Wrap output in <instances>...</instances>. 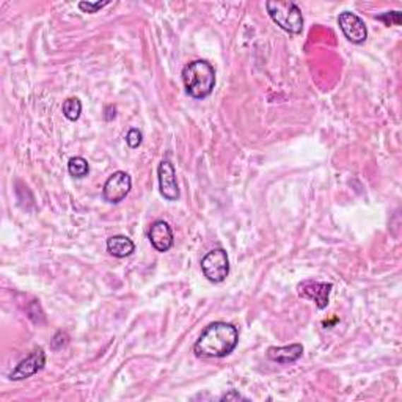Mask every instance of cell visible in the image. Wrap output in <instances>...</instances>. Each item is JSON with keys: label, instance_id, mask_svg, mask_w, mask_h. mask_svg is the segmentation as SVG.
I'll return each instance as SVG.
<instances>
[{"label": "cell", "instance_id": "cell-1", "mask_svg": "<svg viewBox=\"0 0 402 402\" xmlns=\"http://www.w3.org/2000/svg\"><path fill=\"white\" fill-rule=\"evenodd\" d=\"M239 343V331L232 324L217 321L201 331L194 344L196 357L203 358H223L236 349Z\"/></svg>", "mask_w": 402, "mask_h": 402}, {"label": "cell", "instance_id": "cell-2", "mask_svg": "<svg viewBox=\"0 0 402 402\" xmlns=\"http://www.w3.org/2000/svg\"><path fill=\"white\" fill-rule=\"evenodd\" d=\"M182 82L189 96L194 100H204L214 91L215 71L206 60L190 61L182 68Z\"/></svg>", "mask_w": 402, "mask_h": 402}, {"label": "cell", "instance_id": "cell-3", "mask_svg": "<svg viewBox=\"0 0 402 402\" xmlns=\"http://www.w3.org/2000/svg\"><path fill=\"white\" fill-rule=\"evenodd\" d=\"M266 10L281 30L291 35L302 33L303 15L297 4L291 2V0H269V2H266Z\"/></svg>", "mask_w": 402, "mask_h": 402}, {"label": "cell", "instance_id": "cell-4", "mask_svg": "<svg viewBox=\"0 0 402 402\" xmlns=\"http://www.w3.org/2000/svg\"><path fill=\"white\" fill-rule=\"evenodd\" d=\"M201 271L211 283H222L230 273V259L225 249L208 252L201 259Z\"/></svg>", "mask_w": 402, "mask_h": 402}, {"label": "cell", "instance_id": "cell-5", "mask_svg": "<svg viewBox=\"0 0 402 402\" xmlns=\"http://www.w3.org/2000/svg\"><path fill=\"white\" fill-rule=\"evenodd\" d=\"M131 189H132L131 176L126 172H115L114 175L109 176L107 181H105V184L102 187V199L107 203L118 204L129 195Z\"/></svg>", "mask_w": 402, "mask_h": 402}, {"label": "cell", "instance_id": "cell-6", "mask_svg": "<svg viewBox=\"0 0 402 402\" xmlns=\"http://www.w3.org/2000/svg\"><path fill=\"white\" fill-rule=\"evenodd\" d=\"M338 24H340L341 32L350 43L363 45L366 38H368V29H366L365 20L357 16L355 13L343 11L341 15L338 16Z\"/></svg>", "mask_w": 402, "mask_h": 402}, {"label": "cell", "instance_id": "cell-7", "mask_svg": "<svg viewBox=\"0 0 402 402\" xmlns=\"http://www.w3.org/2000/svg\"><path fill=\"white\" fill-rule=\"evenodd\" d=\"M333 285L331 283H321V281L314 280H305L297 286L299 297L312 300L316 303V307L319 309H324L329 307V297Z\"/></svg>", "mask_w": 402, "mask_h": 402}, {"label": "cell", "instance_id": "cell-8", "mask_svg": "<svg viewBox=\"0 0 402 402\" xmlns=\"http://www.w3.org/2000/svg\"><path fill=\"white\" fill-rule=\"evenodd\" d=\"M158 178H159L160 195L168 201L179 200L181 192H179L178 179H176V170L170 160L160 162L158 168Z\"/></svg>", "mask_w": 402, "mask_h": 402}, {"label": "cell", "instance_id": "cell-9", "mask_svg": "<svg viewBox=\"0 0 402 402\" xmlns=\"http://www.w3.org/2000/svg\"><path fill=\"white\" fill-rule=\"evenodd\" d=\"M45 365H46V352L41 348H38V349H35L29 357L20 360L16 368L8 374V377L11 380L29 379L43 370Z\"/></svg>", "mask_w": 402, "mask_h": 402}, {"label": "cell", "instance_id": "cell-10", "mask_svg": "<svg viewBox=\"0 0 402 402\" xmlns=\"http://www.w3.org/2000/svg\"><path fill=\"white\" fill-rule=\"evenodd\" d=\"M148 239H150L151 245L154 247V250H158L160 253L168 252L175 244L173 237V230L170 227V223L165 220H156L153 225L150 231H148Z\"/></svg>", "mask_w": 402, "mask_h": 402}, {"label": "cell", "instance_id": "cell-11", "mask_svg": "<svg viewBox=\"0 0 402 402\" xmlns=\"http://www.w3.org/2000/svg\"><path fill=\"white\" fill-rule=\"evenodd\" d=\"M303 355V345L295 343L289 345H272L267 349V358L280 365H292Z\"/></svg>", "mask_w": 402, "mask_h": 402}, {"label": "cell", "instance_id": "cell-12", "mask_svg": "<svg viewBox=\"0 0 402 402\" xmlns=\"http://www.w3.org/2000/svg\"><path fill=\"white\" fill-rule=\"evenodd\" d=\"M107 252L115 258H128L136 252V244L128 236L117 235L107 239Z\"/></svg>", "mask_w": 402, "mask_h": 402}, {"label": "cell", "instance_id": "cell-13", "mask_svg": "<svg viewBox=\"0 0 402 402\" xmlns=\"http://www.w3.org/2000/svg\"><path fill=\"white\" fill-rule=\"evenodd\" d=\"M68 172H69V175L73 176V178H77V179L85 178V176H88V173H90L88 160L81 158V156L71 158L68 162Z\"/></svg>", "mask_w": 402, "mask_h": 402}, {"label": "cell", "instance_id": "cell-14", "mask_svg": "<svg viewBox=\"0 0 402 402\" xmlns=\"http://www.w3.org/2000/svg\"><path fill=\"white\" fill-rule=\"evenodd\" d=\"M82 114V102L79 97H68V100L63 102V115L69 122H77L81 118Z\"/></svg>", "mask_w": 402, "mask_h": 402}, {"label": "cell", "instance_id": "cell-15", "mask_svg": "<svg viewBox=\"0 0 402 402\" xmlns=\"http://www.w3.org/2000/svg\"><path fill=\"white\" fill-rule=\"evenodd\" d=\"M376 18L379 20H382L386 27L401 25V11H386V13H384V15H379Z\"/></svg>", "mask_w": 402, "mask_h": 402}, {"label": "cell", "instance_id": "cell-16", "mask_svg": "<svg viewBox=\"0 0 402 402\" xmlns=\"http://www.w3.org/2000/svg\"><path fill=\"white\" fill-rule=\"evenodd\" d=\"M142 140H143L142 132H140L136 128H132L128 132V136H126V143H128V146L132 148V150H136V148H138L140 145H142Z\"/></svg>", "mask_w": 402, "mask_h": 402}, {"label": "cell", "instance_id": "cell-17", "mask_svg": "<svg viewBox=\"0 0 402 402\" xmlns=\"http://www.w3.org/2000/svg\"><path fill=\"white\" fill-rule=\"evenodd\" d=\"M109 4V0H104V2H79V8L83 13H97Z\"/></svg>", "mask_w": 402, "mask_h": 402}, {"label": "cell", "instance_id": "cell-18", "mask_svg": "<svg viewBox=\"0 0 402 402\" xmlns=\"http://www.w3.org/2000/svg\"><path fill=\"white\" fill-rule=\"evenodd\" d=\"M68 341H69V338H68V335L66 333H63V331H59L57 335L54 336V340H52V343H51V348L52 349H61L63 345H66L68 344Z\"/></svg>", "mask_w": 402, "mask_h": 402}, {"label": "cell", "instance_id": "cell-19", "mask_svg": "<svg viewBox=\"0 0 402 402\" xmlns=\"http://www.w3.org/2000/svg\"><path fill=\"white\" fill-rule=\"evenodd\" d=\"M247 398H244L242 394H239L236 390H230V393L223 394L220 398V401H245Z\"/></svg>", "mask_w": 402, "mask_h": 402}, {"label": "cell", "instance_id": "cell-20", "mask_svg": "<svg viewBox=\"0 0 402 402\" xmlns=\"http://www.w3.org/2000/svg\"><path fill=\"white\" fill-rule=\"evenodd\" d=\"M115 112H117V110H115V107H112V105H110V107L105 109V117H104V118L107 119V122H110L112 118H115V115H117Z\"/></svg>", "mask_w": 402, "mask_h": 402}]
</instances>
